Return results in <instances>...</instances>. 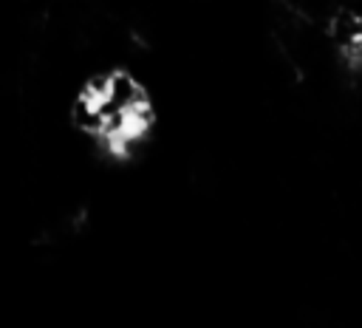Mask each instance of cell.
<instances>
[{"label":"cell","instance_id":"6da1fadb","mask_svg":"<svg viewBox=\"0 0 362 328\" xmlns=\"http://www.w3.org/2000/svg\"><path fill=\"white\" fill-rule=\"evenodd\" d=\"M68 124L88 150L130 161L158 133V90L127 59L90 68L68 93Z\"/></svg>","mask_w":362,"mask_h":328}]
</instances>
